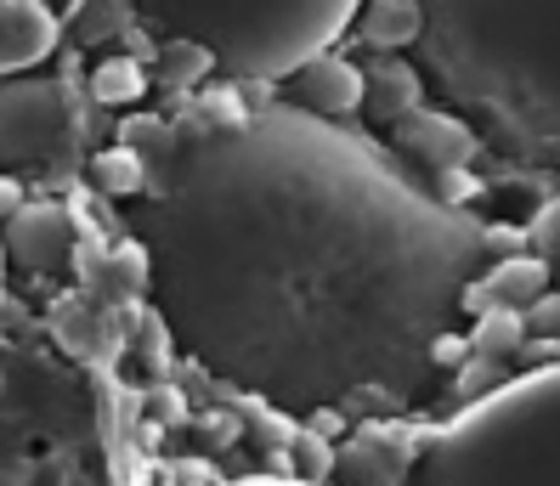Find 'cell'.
Segmentation results:
<instances>
[{"instance_id": "1", "label": "cell", "mask_w": 560, "mask_h": 486, "mask_svg": "<svg viewBox=\"0 0 560 486\" xmlns=\"http://www.w3.org/2000/svg\"><path fill=\"white\" fill-rule=\"evenodd\" d=\"M176 131L125 199V238L187 363L312 425L431 402L470 356L458 329L465 283L492 261L487 226L340 119L289 103Z\"/></svg>"}, {"instance_id": "2", "label": "cell", "mask_w": 560, "mask_h": 486, "mask_svg": "<svg viewBox=\"0 0 560 486\" xmlns=\"http://www.w3.org/2000/svg\"><path fill=\"white\" fill-rule=\"evenodd\" d=\"M424 91L526 170H560V0H419Z\"/></svg>"}, {"instance_id": "3", "label": "cell", "mask_w": 560, "mask_h": 486, "mask_svg": "<svg viewBox=\"0 0 560 486\" xmlns=\"http://www.w3.org/2000/svg\"><path fill=\"white\" fill-rule=\"evenodd\" d=\"M408 486H560V363L465 402L419 447Z\"/></svg>"}, {"instance_id": "4", "label": "cell", "mask_w": 560, "mask_h": 486, "mask_svg": "<svg viewBox=\"0 0 560 486\" xmlns=\"http://www.w3.org/2000/svg\"><path fill=\"white\" fill-rule=\"evenodd\" d=\"M357 7L362 0H130L153 40H199L226 85H278L294 62L340 46Z\"/></svg>"}, {"instance_id": "5", "label": "cell", "mask_w": 560, "mask_h": 486, "mask_svg": "<svg viewBox=\"0 0 560 486\" xmlns=\"http://www.w3.org/2000/svg\"><path fill=\"white\" fill-rule=\"evenodd\" d=\"M74 96L51 74H7L0 80V170L46 165L74 137Z\"/></svg>"}, {"instance_id": "6", "label": "cell", "mask_w": 560, "mask_h": 486, "mask_svg": "<svg viewBox=\"0 0 560 486\" xmlns=\"http://www.w3.org/2000/svg\"><path fill=\"white\" fill-rule=\"evenodd\" d=\"M385 131H390V147H397V158H408V165H424L431 176H442V170H470V158L481 153V137H476L453 108H442V103H436V108L419 103V108L402 114L397 125H385Z\"/></svg>"}, {"instance_id": "7", "label": "cell", "mask_w": 560, "mask_h": 486, "mask_svg": "<svg viewBox=\"0 0 560 486\" xmlns=\"http://www.w3.org/2000/svg\"><path fill=\"white\" fill-rule=\"evenodd\" d=\"M272 91H278V103L301 108V114H317V119H351V114H362V69L351 57H340V46L312 51L306 62H294Z\"/></svg>"}, {"instance_id": "8", "label": "cell", "mask_w": 560, "mask_h": 486, "mask_svg": "<svg viewBox=\"0 0 560 486\" xmlns=\"http://www.w3.org/2000/svg\"><path fill=\"white\" fill-rule=\"evenodd\" d=\"M0 244H7V261L23 272H57L74 261L80 226L62 204H18L0 221Z\"/></svg>"}, {"instance_id": "9", "label": "cell", "mask_w": 560, "mask_h": 486, "mask_svg": "<svg viewBox=\"0 0 560 486\" xmlns=\"http://www.w3.org/2000/svg\"><path fill=\"white\" fill-rule=\"evenodd\" d=\"M549 288V261L544 254H499L487 261L470 283H465V317H481V311H526L538 295Z\"/></svg>"}, {"instance_id": "10", "label": "cell", "mask_w": 560, "mask_h": 486, "mask_svg": "<svg viewBox=\"0 0 560 486\" xmlns=\"http://www.w3.org/2000/svg\"><path fill=\"white\" fill-rule=\"evenodd\" d=\"M357 69H362V119L397 125L419 103H431V91H424V74L413 69V57L374 51L369 62H357Z\"/></svg>"}, {"instance_id": "11", "label": "cell", "mask_w": 560, "mask_h": 486, "mask_svg": "<svg viewBox=\"0 0 560 486\" xmlns=\"http://www.w3.org/2000/svg\"><path fill=\"white\" fill-rule=\"evenodd\" d=\"M57 51V17L40 0H0V80L28 74Z\"/></svg>"}, {"instance_id": "12", "label": "cell", "mask_w": 560, "mask_h": 486, "mask_svg": "<svg viewBox=\"0 0 560 486\" xmlns=\"http://www.w3.org/2000/svg\"><path fill=\"white\" fill-rule=\"evenodd\" d=\"M351 35L369 51H408L419 35V0H362Z\"/></svg>"}, {"instance_id": "13", "label": "cell", "mask_w": 560, "mask_h": 486, "mask_svg": "<svg viewBox=\"0 0 560 486\" xmlns=\"http://www.w3.org/2000/svg\"><path fill=\"white\" fill-rule=\"evenodd\" d=\"M215 80V57L199 40H182V35H164L153 40V62H148V85L159 91H199Z\"/></svg>"}, {"instance_id": "14", "label": "cell", "mask_w": 560, "mask_h": 486, "mask_svg": "<svg viewBox=\"0 0 560 486\" xmlns=\"http://www.w3.org/2000/svg\"><path fill=\"white\" fill-rule=\"evenodd\" d=\"M91 181H96V192H108V199L125 204V199H137V192L148 187V165L125 142H114V147H103L91 158Z\"/></svg>"}, {"instance_id": "15", "label": "cell", "mask_w": 560, "mask_h": 486, "mask_svg": "<svg viewBox=\"0 0 560 486\" xmlns=\"http://www.w3.org/2000/svg\"><path fill=\"white\" fill-rule=\"evenodd\" d=\"M176 119H159V114H130L125 125H119V142L130 147L142 158V165L153 170V165H164V158H171V147H176Z\"/></svg>"}, {"instance_id": "16", "label": "cell", "mask_w": 560, "mask_h": 486, "mask_svg": "<svg viewBox=\"0 0 560 486\" xmlns=\"http://www.w3.org/2000/svg\"><path fill=\"white\" fill-rule=\"evenodd\" d=\"M91 91H96V103H137L148 91V69L137 57H103L91 74Z\"/></svg>"}, {"instance_id": "17", "label": "cell", "mask_w": 560, "mask_h": 486, "mask_svg": "<svg viewBox=\"0 0 560 486\" xmlns=\"http://www.w3.org/2000/svg\"><path fill=\"white\" fill-rule=\"evenodd\" d=\"M521 340H526L521 311H481L476 329L465 334V345H470L476 356H504V351H515Z\"/></svg>"}, {"instance_id": "18", "label": "cell", "mask_w": 560, "mask_h": 486, "mask_svg": "<svg viewBox=\"0 0 560 486\" xmlns=\"http://www.w3.org/2000/svg\"><path fill=\"white\" fill-rule=\"evenodd\" d=\"M521 322H526V334H538V340H560V295L544 288V295L521 311Z\"/></svg>"}, {"instance_id": "19", "label": "cell", "mask_w": 560, "mask_h": 486, "mask_svg": "<svg viewBox=\"0 0 560 486\" xmlns=\"http://www.w3.org/2000/svg\"><path fill=\"white\" fill-rule=\"evenodd\" d=\"M526 244H533L538 254H560V204H549V210H544V221H533Z\"/></svg>"}, {"instance_id": "20", "label": "cell", "mask_w": 560, "mask_h": 486, "mask_svg": "<svg viewBox=\"0 0 560 486\" xmlns=\"http://www.w3.org/2000/svg\"><path fill=\"white\" fill-rule=\"evenodd\" d=\"M18 204H23V192H18V181H12V176H0V221H7V215H12Z\"/></svg>"}, {"instance_id": "21", "label": "cell", "mask_w": 560, "mask_h": 486, "mask_svg": "<svg viewBox=\"0 0 560 486\" xmlns=\"http://www.w3.org/2000/svg\"><path fill=\"white\" fill-rule=\"evenodd\" d=\"M7 266H12V261H7V244H0V277H7Z\"/></svg>"}, {"instance_id": "22", "label": "cell", "mask_w": 560, "mask_h": 486, "mask_svg": "<svg viewBox=\"0 0 560 486\" xmlns=\"http://www.w3.org/2000/svg\"><path fill=\"white\" fill-rule=\"evenodd\" d=\"M0 311H7V277H0Z\"/></svg>"}]
</instances>
